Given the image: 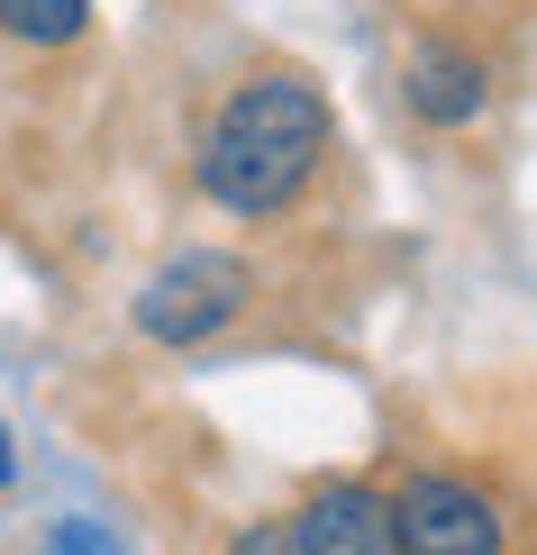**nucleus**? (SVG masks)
<instances>
[{
    "label": "nucleus",
    "mask_w": 537,
    "mask_h": 555,
    "mask_svg": "<svg viewBox=\"0 0 537 555\" xmlns=\"http://www.w3.org/2000/svg\"><path fill=\"white\" fill-rule=\"evenodd\" d=\"M410 109H419V119H437V128H464V119L483 109V64L456 55V46H419V64H410Z\"/></svg>",
    "instance_id": "obj_5"
},
{
    "label": "nucleus",
    "mask_w": 537,
    "mask_h": 555,
    "mask_svg": "<svg viewBox=\"0 0 537 555\" xmlns=\"http://www.w3.org/2000/svg\"><path fill=\"white\" fill-rule=\"evenodd\" d=\"M329 155V101L301 74H246L201 137V192L238 219H273Z\"/></svg>",
    "instance_id": "obj_1"
},
{
    "label": "nucleus",
    "mask_w": 537,
    "mask_h": 555,
    "mask_svg": "<svg viewBox=\"0 0 537 555\" xmlns=\"http://www.w3.org/2000/svg\"><path fill=\"white\" fill-rule=\"evenodd\" d=\"M292 528H301L310 555H401V538H392V501L373 492V482H319V492L292 511Z\"/></svg>",
    "instance_id": "obj_4"
},
{
    "label": "nucleus",
    "mask_w": 537,
    "mask_h": 555,
    "mask_svg": "<svg viewBox=\"0 0 537 555\" xmlns=\"http://www.w3.org/2000/svg\"><path fill=\"white\" fill-rule=\"evenodd\" d=\"M0 482H10V428H0Z\"/></svg>",
    "instance_id": "obj_8"
},
{
    "label": "nucleus",
    "mask_w": 537,
    "mask_h": 555,
    "mask_svg": "<svg viewBox=\"0 0 537 555\" xmlns=\"http://www.w3.org/2000/svg\"><path fill=\"white\" fill-rule=\"evenodd\" d=\"M392 501V538L401 555H501V511L464 474H410Z\"/></svg>",
    "instance_id": "obj_3"
},
{
    "label": "nucleus",
    "mask_w": 537,
    "mask_h": 555,
    "mask_svg": "<svg viewBox=\"0 0 537 555\" xmlns=\"http://www.w3.org/2000/svg\"><path fill=\"white\" fill-rule=\"evenodd\" d=\"M0 28L18 46H74L91 28V0H0Z\"/></svg>",
    "instance_id": "obj_6"
},
{
    "label": "nucleus",
    "mask_w": 537,
    "mask_h": 555,
    "mask_svg": "<svg viewBox=\"0 0 537 555\" xmlns=\"http://www.w3.org/2000/svg\"><path fill=\"white\" fill-rule=\"evenodd\" d=\"M228 555H310V546H301L292 519H246L238 538H228Z\"/></svg>",
    "instance_id": "obj_7"
},
{
    "label": "nucleus",
    "mask_w": 537,
    "mask_h": 555,
    "mask_svg": "<svg viewBox=\"0 0 537 555\" xmlns=\"http://www.w3.org/2000/svg\"><path fill=\"white\" fill-rule=\"evenodd\" d=\"M246 300H255V273L238 256H219V246H192V256H174L146 292H137V328L155 346H201V337H219L228 319H246Z\"/></svg>",
    "instance_id": "obj_2"
}]
</instances>
